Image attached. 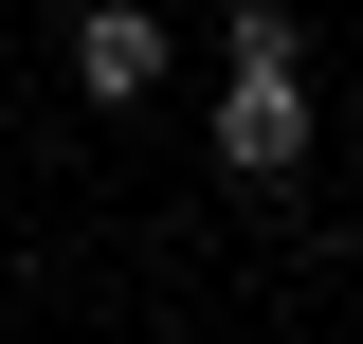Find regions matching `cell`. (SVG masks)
I'll list each match as a JSON object with an SVG mask.
<instances>
[{
    "label": "cell",
    "mask_w": 363,
    "mask_h": 344,
    "mask_svg": "<svg viewBox=\"0 0 363 344\" xmlns=\"http://www.w3.org/2000/svg\"><path fill=\"white\" fill-rule=\"evenodd\" d=\"M55 73H73L91 109H109V127H128L145 91L182 73V37H164V18H145V0H73V55H55Z\"/></svg>",
    "instance_id": "2"
},
{
    "label": "cell",
    "mask_w": 363,
    "mask_h": 344,
    "mask_svg": "<svg viewBox=\"0 0 363 344\" xmlns=\"http://www.w3.org/2000/svg\"><path fill=\"white\" fill-rule=\"evenodd\" d=\"M218 181H309V37H291V0H236L218 37Z\"/></svg>",
    "instance_id": "1"
}]
</instances>
